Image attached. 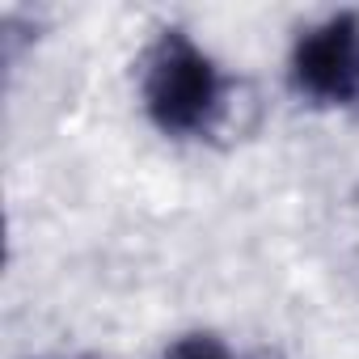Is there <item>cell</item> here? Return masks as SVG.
<instances>
[{"label":"cell","mask_w":359,"mask_h":359,"mask_svg":"<svg viewBox=\"0 0 359 359\" xmlns=\"http://www.w3.org/2000/svg\"><path fill=\"white\" fill-rule=\"evenodd\" d=\"M237 81L229 64L187 26H161L135 60V102L169 144H208L233 114Z\"/></svg>","instance_id":"cell-1"},{"label":"cell","mask_w":359,"mask_h":359,"mask_svg":"<svg viewBox=\"0 0 359 359\" xmlns=\"http://www.w3.org/2000/svg\"><path fill=\"white\" fill-rule=\"evenodd\" d=\"M283 81L317 114L359 110V9H330L304 22L287 43Z\"/></svg>","instance_id":"cell-2"},{"label":"cell","mask_w":359,"mask_h":359,"mask_svg":"<svg viewBox=\"0 0 359 359\" xmlns=\"http://www.w3.org/2000/svg\"><path fill=\"white\" fill-rule=\"evenodd\" d=\"M156 359H258L241 346H233L224 334L216 330H187V334H173Z\"/></svg>","instance_id":"cell-3"}]
</instances>
